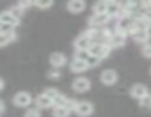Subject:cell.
I'll use <instances>...</instances> for the list:
<instances>
[{"instance_id":"cell-35","label":"cell","mask_w":151,"mask_h":117,"mask_svg":"<svg viewBox=\"0 0 151 117\" xmlns=\"http://www.w3.org/2000/svg\"><path fill=\"white\" fill-rule=\"evenodd\" d=\"M4 110H6V104H4V101H3V100H0V114H1V113H4Z\"/></svg>"},{"instance_id":"cell-15","label":"cell","mask_w":151,"mask_h":117,"mask_svg":"<svg viewBox=\"0 0 151 117\" xmlns=\"http://www.w3.org/2000/svg\"><path fill=\"white\" fill-rule=\"evenodd\" d=\"M18 19L16 18H13L12 16V13L9 12V10H6V12H3V13H0V24H9V25H13V26H16L18 25Z\"/></svg>"},{"instance_id":"cell-10","label":"cell","mask_w":151,"mask_h":117,"mask_svg":"<svg viewBox=\"0 0 151 117\" xmlns=\"http://www.w3.org/2000/svg\"><path fill=\"white\" fill-rule=\"evenodd\" d=\"M150 31H142V29H135L132 32V38L135 43H139V44H147L150 41Z\"/></svg>"},{"instance_id":"cell-19","label":"cell","mask_w":151,"mask_h":117,"mask_svg":"<svg viewBox=\"0 0 151 117\" xmlns=\"http://www.w3.org/2000/svg\"><path fill=\"white\" fill-rule=\"evenodd\" d=\"M103 47H104V43H93V46L90 47V54L100 57L101 51H103Z\"/></svg>"},{"instance_id":"cell-16","label":"cell","mask_w":151,"mask_h":117,"mask_svg":"<svg viewBox=\"0 0 151 117\" xmlns=\"http://www.w3.org/2000/svg\"><path fill=\"white\" fill-rule=\"evenodd\" d=\"M134 28L135 29H142V31H150L151 29V21L147 18H141L134 21Z\"/></svg>"},{"instance_id":"cell-30","label":"cell","mask_w":151,"mask_h":117,"mask_svg":"<svg viewBox=\"0 0 151 117\" xmlns=\"http://www.w3.org/2000/svg\"><path fill=\"white\" fill-rule=\"evenodd\" d=\"M78 103H79V101H76V100H72V98H69L65 107H66V108H68L69 111H75V110H76V107H78Z\"/></svg>"},{"instance_id":"cell-33","label":"cell","mask_w":151,"mask_h":117,"mask_svg":"<svg viewBox=\"0 0 151 117\" xmlns=\"http://www.w3.org/2000/svg\"><path fill=\"white\" fill-rule=\"evenodd\" d=\"M24 117H41V114H40L38 108H28Z\"/></svg>"},{"instance_id":"cell-8","label":"cell","mask_w":151,"mask_h":117,"mask_svg":"<svg viewBox=\"0 0 151 117\" xmlns=\"http://www.w3.org/2000/svg\"><path fill=\"white\" fill-rule=\"evenodd\" d=\"M147 94H148V89H147V86L142 85V83H135V85L131 88V97H132V98L142 100Z\"/></svg>"},{"instance_id":"cell-22","label":"cell","mask_w":151,"mask_h":117,"mask_svg":"<svg viewBox=\"0 0 151 117\" xmlns=\"http://www.w3.org/2000/svg\"><path fill=\"white\" fill-rule=\"evenodd\" d=\"M90 50H78L75 51V60H81V61H87L90 58Z\"/></svg>"},{"instance_id":"cell-14","label":"cell","mask_w":151,"mask_h":117,"mask_svg":"<svg viewBox=\"0 0 151 117\" xmlns=\"http://www.w3.org/2000/svg\"><path fill=\"white\" fill-rule=\"evenodd\" d=\"M35 104L38 108H50V107H54L53 106V101L46 95V94H41L35 98Z\"/></svg>"},{"instance_id":"cell-1","label":"cell","mask_w":151,"mask_h":117,"mask_svg":"<svg viewBox=\"0 0 151 117\" xmlns=\"http://www.w3.org/2000/svg\"><path fill=\"white\" fill-rule=\"evenodd\" d=\"M31 103H32V98H31L29 92H27V91H19V92L13 97V104H15L16 107L24 108V107H28Z\"/></svg>"},{"instance_id":"cell-4","label":"cell","mask_w":151,"mask_h":117,"mask_svg":"<svg viewBox=\"0 0 151 117\" xmlns=\"http://www.w3.org/2000/svg\"><path fill=\"white\" fill-rule=\"evenodd\" d=\"M75 113L81 117H88L94 113V106L90 103V101H79L78 103V107L75 110Z\"/></svg>"},{"instance_id":"cell-28","label":"cell","mask_w":151,"mask_h":117,"mask_svg":"<svg viewBox=\"0 0 151 117\" xmlns=\"http://www.w3.org/2000/svg\"><path fill=\"white\" fill-rule=\"evenodd\" d=\"M139 106L145 108H151V94H147L142 100H139Z\"/></svg>"},{"instance_id":"cell-23","label":"cell","mask_w":151,"mask_h":117,"mask_svg":"<svg viewBox=\"0 0 151 117\" xmlns=\"http://www.w3.org/2000/svg\"><path fill=\"white\" fill-rule=\"evenodd\" d=\"M9 12L12 13V16H13V18H16V19L19 21V19L22 18V15H24V12H25V10H22L18 4H15V6H12V7L9 9Z\"/></svg>"},{"instance_id":"cell-24","label":"cell","mask_w":151,"mask_h":117,"mask_svg":"<svg viewBox=\"0 0 151 117\" xmlns=\"http://www.w3.org/2000/svg\"><path fill=\"white\" fill-rule=\"evenodd\" d=\"M88 38H91V40H94V38H99V34H100V29L99 28H96V26H90L85 32H84Z\"/></svg>"},{"instance_id":"cell-37","label":"cell","mask_w":151,"mask_h":117,"mask_svg":"<svg viewBox=\"0 0 151 117\" xmlns=\"http://www.w3.org/2000/svg\"><path fill=\"white\" fill-rule=\"evenodd\" d=\"M150 72H151V70H150Z\"/></svg>"},{"instance_id":"cell-18","label":"cell","mask_w":151,"mask_h":117,"mask_svg":"<svg viewBox=\"0 0 151 117\" xmlns=\"http://www.w3.org/2000/svg\"><path fill=\"white\" fill-rule=\"evenodd\" d=\"M15 40H16V34H15V31H13V32H9V34H0V49L4 47L6 44L15 41Z\"/></svg>"},{"instance_id":"cell-13","label":"cell","mask_w":151,"mask_h":117,"mask_svg":"<svg viewBox=\"0 0 151 117\" xmlns=\"http://www.w3.org/2000/svg\"><path fill=\"white\" fill-rule=\"evenodd\" d=\"M69 67H70L72 73H82V72H85L88 69V64H87V61H81V60H75L73 58Z\"/></svg>"},{"instance_id":"cell-11","label":"cell","mask_w":151,"mask_h":117,"mask_svg":"<svg viewBox=\"0 0 151 117\" xmlns=\"http://www.w3.org/2000/svg\"><path fill=\"white\" fill-rule=\"evenodd\" d=\"M85 1L84 0H70V1H68V4H66V7H68V10L70 12V13H81L84 9H85Z\"/></svg>"},{"instance_id":"cell-7","label":"cell","mask_w":151,"mask_h":117,"mask_svg":"<svg viewBox=\"0 0 151 117\" xmlns=\"http://www.w3.org/2000/svg\"><path fill=\"white\" fill-rule=\"evenodd\" d=\"M109 21H110V16L107 15V13H103V15H93V16H90L88 18V24H90V26H100V25H106V24H109Z\"/></svg>"},{"instance_id":"cell-29","label":"cell","mask_w":151,"mask_h":117,"mask_svg":"<svg viewBox=\"0 0 151 117\" xmlns=\"http://www.w3.org/2000/svg\"><path fill=\"white\" fill-rule=\"evenodd\" d=\"M141 53H142L144 57L151 58V43H147V44H144L141 47Z\"/></svg>"},{"instance_id":"cell-26","label":"cell","mask_w":151,"mask_h":117,"mask_svg":"<svg viewBox=\"0 0 151 117\" xmlns=\"http://www.w3.org/2000/svg\"><path fill=\"white\" fill-rule=\"evenodd\" d=\"M34 6H37L38 9H47V7H51V6H53V1H51V0H46V1L37 0V1H34Z\"/></svg>"},{"instance_id":"cell-31","label":"cell","mask_w":151,"mask_h":117,"mask_svg":"<svg viewBox=\"0 0 151 117\" xmlns=\"http://www.w3.org/2000/svg\"><path fill=\"white\" fill-rule=\"evenodd\" d=\"M13 25H9V24H0V34H9V32H13Z\"/></svg>"},{"instance_id":"cell-36","label":"cell","mask_w":151,"mask_h":117,"mask_svg":"<svg viewBox=\"0 0 151 117\" xmlns=\"http://www.w3.org/2000/svg\"><path fill=\"white\" fill-rule=\"evenodd\" d=\"M3 88H4V81H3V79L0 78V91H1Z\"/></svg>"},{"instance_id":"cell-20","label":"cell","mask_w":151,"mask_h":117,"mask_svg":"<svg viewBox=\"0 0 151 117\" xmlns=\"http://www.w3.org/2000/svg\"><path fill=\"white\" fill-rule=\"evenodd\" d=\"M70 111L66 107H53V117H69Z\"/></svg>"},{"instance_id":"cell-3","label":"cell","mask_w":151,"mask_h":117,"mask_svg":"<svg viewBox=\"0 0 151 117\" xmlns=\"http://www.w3.org/2000/svg\"><path fill=\"white\" fill-rule=\"evenodd\" d=\"M100 81L103 82V85H106V86L114 85L117 82V73H116V70H113V69L103 70L100 75Z\"/></svg>"},{"instance_id":"cell-2","label":"cell","mask_w":151,"mask_h":117,"mask_svg":"<svg viewBox=\"0 0 151 117\" xmlns=\"http://www.w3.org/2000/svg\"><path fill=\"white\" fill-rule=\"evenodd\" d=\"M72 88L76 92H85L91 88V81L85 76H78L76 79H73L72 82Z\"/></svg>"},{"instance_id":"cell-17","label":"cell","mask_w":151,"mask_h":117,"mask_svg":"<svg viewBox=\"0 0 151 117\" xmlns=\"http://www.w3.org/2000/svg\"><path fill=\"white\" fill-rule=\"evenodd\" d=\"M93 12L94 15H103V13H107V1H96L93 4Z\"/></svg>"},{"instance_id":"cell-6","label":"cell","mask_w":151,"mask_h":117,"mask_svg":"<svg viewBox=\"0 0 151 117\" xmlns=\"http://www.w3.org/2000/svg\"><path fill=\"white\" fill-rule=\"evenodd\" d=\"M125 43H126V35H125V34L114 32V34L111 35V38L109 40L107 44H109L111 49H120V47L125 46Z\"/></svg>"},{"instance_id":"cell-25","label":"cell","mask_w":151,"mask_h":117,"mask_svg":"<svg viewBox=\"0 0 151 117\" xmlns=\"http://www.w3.org/2000/svg\"><path fill=\"white\" fill-rule=\"evenodd\" d=\"M43 94H46V95L50 98L51 101H53V100H54L56 97H59L62 92H60L57 88H47V89H44V92H43Z\"/></svg>"},{"instance_id":"cell-5","label":"cell","mask_w":151,"mask_h":117,"mask_svg":"<svg viewBox=\"0 0 151 117\" xmlns=\"http://www.w3.org/2000/svg\"><path fill=\"white\" fill-rule=\"evenodd\" d=\"M73 46H75V51H78V50H90V47L93 46V40L88 38L85 34H81L75 40Z\"/></svg>"},{"instance_id":"cell-21","label":"cell","mask_w":151,"mask_h":117,"mask_svg":"<svg viewBox=\"0 0 151 117\" xmlns=\"http://www.w3.org/2000/svg\"><path fill=\"white\" fill-rule=\"evenodd\" d=\"M68 97L65 95V94H60L59 97H56L54 100H53V106L54 107H65L66 106V103H68Z\"/></svg>"},{"instance_id":"cell-9","label":"cell","mask_w":151,"mask_h":117,"mask_svg":"<svg viewBox=\"0 0 151 117\" xmlns=\"http://www.w3.org/2000/svg\"><path fill=\"white\" fill-rule=\"evenodd\" d=\"M66 61H68V60H66V56H65L63 53H60V51H54V53L50 54V64L53 67H56V69L65 66Z\"/></svg>"},{"instance_id":"cell-27","label":"cell","mask_w":151,"mask_h":117,"mask_svg":"<svg viewBox=\"0 0 151 117\" xmlns=\"http://www.w3.org/2000/svg\"><path fill=\"white\" fill-rule=\"evenodd\" d=\"M100 63H101V58L97 57V56H90V58L87 60L88 67H97V66H100Z\"/></svg>"},{"instance_id":"cell-12","label":"cell","mask_w":151,"mask_h":117,"mask_svg":"<svg viewBox=\"0 0 151 117\" xmlns=\"http://www.w3.org/2000/svg\"><path fill=\"white\" fill-rule=\"evenodd\" d=\"M120 9H122L120 3H117V1H114V0H109V1H107V15H109L110 18H116V16L119 15Z\"/></svg>"},{"instance_id":"cell-34","label":"cell","mask_w":151,"mask_h":117,"mask_svg":"<svg viewBox=\"0 0 151 117\" xmlns=\"http://www.w3.org/2000/svg\"><path fill=\"white\" fill-rule=\"evenodd\" d=\"M18 6L22 9V10H25V9H28V7H31V6H34V1H31V0H22V1H19L18 3Z\"/></svg>"},{"instance_id":"cell-32","label":"cell","mask_w":151,"mask_h":117,"mask_svg":"<svg viewBox=\"0 0 151 117\" xmlns=\"http://www.w3.org/2000/svg\"><path fill=\"white\" fill-rule=\"evenodd\" d=\"M47 78H50V79H59V78H60V70L56 69V67L50 69V70L47 72Z\"/></svg>"}]
</instances>
